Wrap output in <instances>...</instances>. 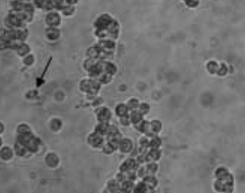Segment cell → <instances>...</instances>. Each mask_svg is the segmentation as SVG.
<instances>
[{"instance_id": "obj_1", "label": "cell", "mask_w": 245, "mask_h": 193, "mask_svg": "<svg viewBox=\"0 0 245 193\" xmlns=\"http://www.w3.org/2000/svg\"><path fill=\"white\" fill-rule=\"evenodd\" d=\"M137 165H138V164H137V161H135L133 159H128L120 166V172L127 173V172L135 171Z\"/></svg>"}, {"instance_id": "obj_2", "label": "cell", "mask_w": 245, "mask_h": 193, "mask_svg": "<svg viewBox=\"0 0 245 193\" xmlns=\"http://www.w3.org/2000/svg\"><path fill=\"white\" fill-rule=\"evenodd\" d=\"M118 147L119 149H120V152H122L123 153H126L131 151V149H132L133 147V144L130 139H123L120 141Z\"/></svg>"}, {"instance_id": "obj_3", "label": "cell", "mask_w": 245, "mask_h": 193, "mask_svg": "<svg viewBox=\"0 0 245 193\" xmlns=\"http://www.w3.org/2000/svg\"><path fill=\"white\" fill-rule=\"evenodd\" d=\"M160 157H161V151L159 148H151L146 155L148 162H154L159 160Z\"/></svg>"}, {"instance_id": "obj_4", "label": "cell", "mask_w": 245, "mask_h": 193, "mask_svg": "<svg viewBox=\"0 0 245 193\" xmlns=\"http://www.w3.org/2000/svg\"><path fill=\"white\" fill-rule=\"evenodd\" d=\"M129 119H130L131 122H132L133 124H137L140 122H141L143 120V115L141 114L140 111L138 109L131 111V114H129Z\"/></svg>"}, {"instance_id": "obj_5", "label": "cell", "mask_w": 245, "mask_h": 193, "mask_svg": "<svg viewBox=\"0 0 245 193\" xmlns=\"http://www.w3.org/2000/svg\"><path fill=\"white\" fill-rule=\"evenodd\" d=\"M143 182L149 190H153L157 184V180L154 178V176H146L143 178Z\"/></svg>"}, {"instance_id": "obj_6", "label": "cell", "mask_w": 245, "mask_h": 193, "mask_svg": "<svg viewBox=\"0 0 245 193\" xmlns=\"http://www.w3.org/2000/svg\"><path fill=\"white\" fill-rule=\"evenodd\" d=\"M111 113L110 111L106 108H101L100 112H98V119L101 122L107 123L108 120L110 119Z\"/></svg>"}, {"instance_id": "obj_7", "label": "cell", "mask_w": 245, "mask_h": 193, "mask_svg": "<svg viewBox=\"0 0 245 193\" xmlns=\"http://www.w3.org/2000/svg\"><path fill=\"white\" fill-rule=\"evenodd\" d=\"M134 184L133 181L126 179L124 181L121 183L120 184V191L123 190V192H130L134 190Z\"/></svg>"}, {"instance_id": "obj_8", "label": "cell", "mask_w": 245, "mask_h": 193, "mask_svg": "<svg viewBox=\"0 0 245 193\" xmlns=\"http://www.w3.org/2000/svg\"><path fill=\"white\" fill-rule=\"evenodd\" d=\"M145 167L146 172H147V176H154L157 172L158 166L153 161L149 162Z\"/></svg>"}, {"instance_id": "obj_9", "label": "cell", "mask_w": 245, "mask_h": 193, "mask_svg": "<svg viewBox=\"0 0 245 193\" xmlns=\"http://www.w3.org/2000/svg\"><path fill=\"white\" fill-rule=\"evenodd\" d=\"M116 114L118 115L119 116L122 117V116H126L128 115V111H129V108L127 107L126 105L124 104H119L118 106L116 107Z\"/></svg>"}, {"instance_id": "obj_10", "label": "cell", "mask_w": 245, "mask_h": 193, "mask_svg": "<svg viewBox=\"0 0 245 193\" xmlns=\"http://www.w3.org/2000/svg\"><path fill=\"white\" fill-rule=\"evenodd\" d=\"M120 183H119L117 180L110 181L108 184V189L112 190V192H119L120 191Z\"/></svg>"}, {"instance_id": "obj_11", "label": "cell", "mask_w": 245, "mask_h": 193, "mask_svg": "<svg viewBox=\"0 0 245 193\" xmlns=\"http://www.w3.org/2000/svg\"><path fill=\"white\" fill-rule=\"evenodd\" d=\"M160 145H161V140L159 137L155 135L151 136V139L149 141V147H151V148H160Z\"/></svg>"}, {"instance_id": "obj_12", "label": "cell", "mask_w": 245, "mask_h": 193, "mask_svg": "<svg viewBox=\"0 0 245 193\" xmlns=\"http://www.w3.org/2000/svg\"><path fill=\"white\" fill-rule=\"evenodd\" d=\"M126 106L127 107H128L129 110L134 111V110L138 109L140 106L139 100L135 99V98H132V99L129 100L128 102H127Z\"/></svg>"}, {"instance_id": "obj_13", "label": "cell", "mask_w": 245, "mask_h": 193, "mask_svg": "<svg viewBox=\"0 0 245 193\" xmlns=\"http://www.w3.org/2000/svg\"><path fill=\"white\" fill-rule=\"evenodd\" d=\"M151 124V129L152 133H159L162 129V124L160 121L158 120H153L151 122H150Z\"/></svg>"}, {"instance_id": "obj_14", "label": "cell", "mask_w": 245, "mask_h": 193, "mask_svg": "<svg viewBox=\"0 0 245 193\" xmlns=\"http://www.w3.org/2000/svg\"><path fill=\"white\" fill-rule=\"evenodd\" d=\"M148 188L144 182H140L137 185H136L134 187L133 192H145L147 191Z\"/></svg>"}, {"instance_id": "obj_15", "label": "cell", "mask_w": 245, "mask_h": 193, "mask_svg": "<svg viewBox=\"0 0 245 193\" xmlns=\"http://www.w3.org/2000/svg\"><path fill=\"white\" fill-rule=\"evenodd\" d=\"M207 68L208 69V71L212 74H214L216 72H218L219 68H218V65L217 63L211 61V62L208 63V64L207 66Z\"/></svg>"}, {"instance_id": "obj_16", "label": "cell", "mask_w": 245, "mask_h": 193, "mask_svg": "<svg viewBox=\"0 0 245 193\" xmlns=\"http://www.w3.org/2000/svg\"><path fill=\"white\" fill-rule=\"evenodd\" d=\"M138 110L140 111L141 114L144 116V115L147 114L148 113H149V110H150L149 105H148L147 103H144V102H143V103H142V104L140 105Z\"/></svg>"}, {"instance_id": "obj_17", "label": "cell", "mask_w": 245, "mask_h": 193, "mask_svg": "<svg viewBox=\"0 0 245 193\" xmlns=\"http://www.w3.org/2000/svg\"><path fill=\"white\" fill-rule=\"evenodd\" d=\"M227 67L224 66V64H222L221 68L219 69V70H218V74H219V75H225L226 72H227Z\"/></svg>"}]
</instances>
